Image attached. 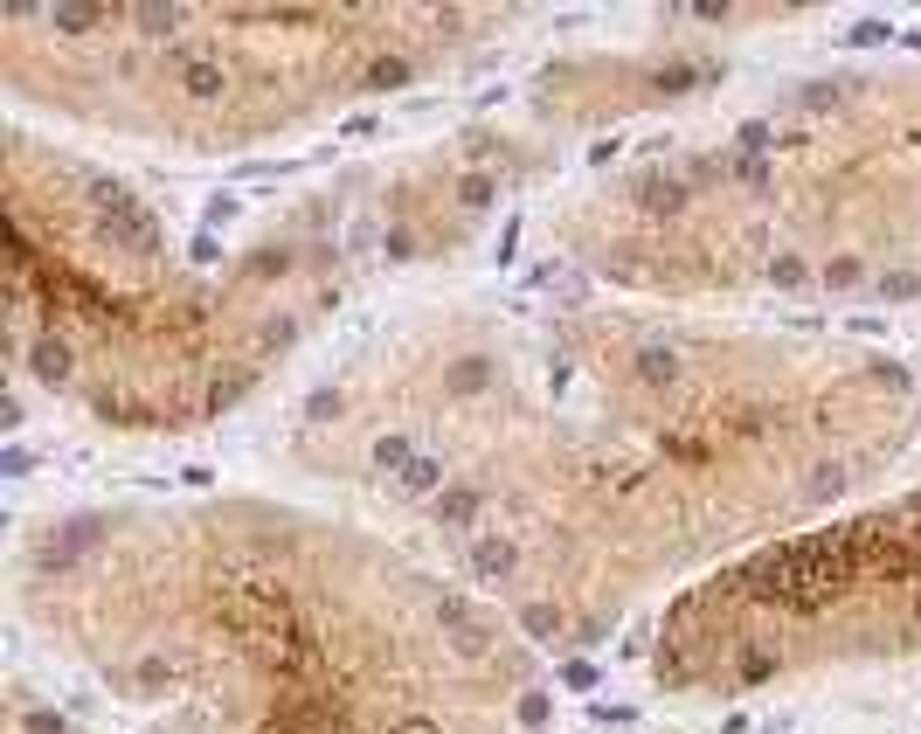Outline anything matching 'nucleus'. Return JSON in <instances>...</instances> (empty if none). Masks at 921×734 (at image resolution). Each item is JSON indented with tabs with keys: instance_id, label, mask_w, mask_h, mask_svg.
<instances>
[{
	"instance_id": "f257e3e1",
	"label": "nucleus",
	"mask_w": 921,
	"mask_h": 734,
	"mask_svg": "<svg viewBox=\"0 0 921 734\" xmlns=\"http://www.w3.org/2000/svg\"><path fill=\"white\" fill-rule=\"evenodd\" d=\"M914 423L921 381L852 339L451 305L320 388L299 458L568 651L873 485Z\"/></svg>"
},
{
	"instance_id": "423d86ee",
	"label": "nucleus",
	"mask_w": 921,
	"mask_h": 734,
	"mask_svg": "<svg viewBox=\"0 0 921 734\" xmlns=\"http://www.w3.org/2000/svg\"><path fill=\"white\" fill-rule=\"evenodd\" d=\"M755 160H721V208H693L672 188L651 216L707 229L721 243V284L762 277L755 250L797 243L831 292L921 284V70L873 84H825L783 118L755 125Z\"/></svg>"
},
{
	"instance_id": "20e7f679",
	"label": "nucleus",
	"mask_w": 921,
	"mask_h": 734,
	"mask_svg": "<svg viewBox=\"0 0 921 734\" xmlns=\"http://www.w3.org/2000/svg\"><path fill=\"white\" fill-rule=\"evenodd\" d=\"M506 8H243V0H8L0 91L84 133L236 153L479 56Z\"/></svg>"
},
{
	"instance_id": "7ed1b4c3",
	"label": "nucleus",
	"mask_w": 921,
	"mask_h": 734,
	"mask_svg": "<svg viewBox=\"0 0 921 734\" xmlns=\"http://www.w3.org/2000/svg\"><path fill=\"white\" fill-rule=\"evenodd\" d=\"M8 360L49 402L132 437L201 430L250 402L347 292L326 201L250 243H188L118 167L29 118L0 139Z\"/></svg>"
},
{
	"instance_id": "0eeeda50",
	"label": "nucleus",
	"mask_w": 921,
	"mask_h": 734,
	"mask_svg": "<svg viewBox=\"0 0 921 734\" xmlns=\"http://www.w3.org/2000/svg\"><path fill=\"white\" fill-rule=\"evenodd\" d=\"M0 734H91L84 721L70 714V706H56V700H42L29 679H8V693H0Z\"/></svg>"
},
{
	"instance_id": "f03ea898",
	"label": "nucleus",
	"mask_w": 921,
	"mask_h": 734,
	"mask_svg": "<svg viewBox=\"0 0 921 734\" xmlns=\"http://www.w3.org/2000/svg\"><path fill=\"white\" fill-rule=\"evenodd\" d=\"M14 610L118 734H534L541 644L402 541L271 492L35 520Z\"/></svg>"
},
{
	"instance_id": "39448f33",
	"label": "nucleus",
	"mask_w": 921,
	"mask_h": 734,
	"mask_svg": "<svg viewBox=\"0 0 921 734\" xmlns=\"http://www.w3.org/2000/svg\"><path fill=\"white\" fill-rule=\"evenodd\" d=\"M887 659H921V485L687 583L658 617L651 686L734 700Z\"/></svg>"
}]
</instances>
